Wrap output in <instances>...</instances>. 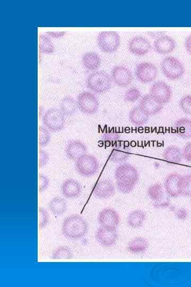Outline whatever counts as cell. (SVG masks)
Listing matches in <instances>:
<instances>
[{"label":"cell","mask_w":191,"mask_h":287,"mask_svg":"<svg viewBox=\"0 0 191 287\" xmlns=\"http://www.w3.org/2000/svg\"><path fill=\"white\" fill-rule=\"evenodd\" d=\"M40 51L45 54H51L55 51V46L49 37L45 35H40L39 42Z\"/></svg>","instance_id":"33"},{"label":"cell","mask_w":191,"mask_h":287,"mask_svg":"<svg viewBox=\"0 0 191 287\" xmlns=\"http://www.w3.org/2000/svg\"><path fill=\"white\" fill-rule=\"evenodd\" d=\"M120 138V135L114 131L105 132L102 136V141L106 147L116 145Z\"/></svg>","instance_id":"34"},{"label":"cell","mask_w":191,"mask_h":287,"mask_svg":"<svg viewBox=\"0 0 191 287\" xmlns=\"http://www.w3.org/2000/svg\"></svg>","instance_id":"46"},{"label":"cell","mask_w":191,"mask_h":287,"mask_svg":"<svg viewBox=\"0 0 191 287\" xmlns=\"http://www.w3.org/2000/svg\"><path fill=\"white\" fill-rule=\"evenodd\" d=\"M176 42L168 35L159 36L154 42V48L159 54H167L172 53L176 48Z\"/></svg>","instance_id":"18"},{"label":"cell","mask_w":191,"mask_h":287,"mask_svg":"<svg viewBox=\"0 0 191 287\" xmlns=\"http://www.w3.org/2000/svg\"><path fill=\"white\" fill-rule=\"evenodd\" d=\"M77 103L70 96H64L60 103V110L64 115L70 116L74 113L77 107Z\"/></svg>","instance_id":"29"},{"label":"cell","mask_w":191,"mask_h":287,"mask_svg":"<svg viewBox=\"0 0 191 287\" xmlns=\"http://www.w3.org/2000/svg\"><path fill=\"white\" fill-rule=\"evenodd\" d=\"M50 159L49 153L44 150L40 149L39 151V168H42L47 166Z\"/></svg>","instance_id":"40"},{"label":"cell","mask_w":191,"mask_h":287,"mask_svg":"<svg viewBox=\"0 0 191 287\" xmlns=\"http://www.w3.org/2000/svg\"><path fill=\"white\" fill-rule=\"evenodd\" d=\"M162 71L167 78L172 81L178 80L184 75L185 69L181 62L173 57H167L161 64Z\"/></svg>","instance_id":"6"},{"label":"cell","mask_w":191,"mask_h":287,"mask_svg":"<svg viewBox=\"0 0 191 287\" xmlns=\"http://www.w3.org/2000/svg\"><path fill=\"white\" fill-rule=\"evenodd\" d=\"M86 85L89 89L97 94H103L111 89L112 80L108 74L96 72L88 77Z\"/></svg>","instance_id":"3"},{"label":"cell","mask_w":191,"mask_h":287,"mask_svg":"<svg viewBox=\"0 0 191 287\" xmlns=\"http://www.w3.org/2000/svg\"><path fill=\"white\" fill-rule=\"evenodd\" d=\"M51 139L50 130L45 127H39V145L41 147L47 146Z\"/></svg>","instance_id":"35"},{"label":"cell","mask_w":191,"mask_h":287,"mask_svg":"<svg viewBox=\"0 0 191 287\" xmlns=\"http://www.w3.org/2000/svg\"><path fill=\"white\" fill-rule=\"evenodd\" d=\"M141 93L138 89L132 88L127 91L124 99L126 102L134 103L141 97Z\"/></svg>","instance_id":"36"},{"label":"cell","mask_w":191,"mask_h":287,"mask_svg":"<svg viewBox=\"0 0 191 287\" xmlns=\"http://www.w3.org/2000/svg\"><path fill=\"white\" fill-rule=\"evenodd\" d=\"M97 219L101 227L107 228H117L121 222L119 213L111 207L103 208L99 213Z\"/></svg>","instance_id":"9"},{"label":"cell","mask_w":191,"mask_h":287,"mask_svg":"<svg viewBox=\"0 0 191 287\" xmlns=\"http://www.w3.org/2000/svg\"><path fill=\"white\" fill-rule=\"evenodd\" d=\"M49 207L53 214L60 216L66 212L67 204L65 200L63 198L56 197L50 201Z\"/></svg>","instance_id":"28"},{"label":"cell","mask_w":191,"mask_h":287,"mask_svg":"<svg viewBox=\"0 0 191 287\" xmlns=\"http://www.w3.org/2000/svg\"><path fill=\"white\" fill-rule=\"evenodd\" d=\"M61 191L63 195L68 199L78 198L82 192V186L80 184L72 179L68 178L61 185Z\"/></svg>","instance_id":"17"},{"label":"cell","mask_w":191,"mask_h":287,"mask_svg":"<svg viewBox=\"0 0 191 287\" xmlns=\"http://www.w3.org/2000/svg\"><path fill=\"white\" fill-rule=\"evenodd\" d=\"M151 45L146 38L140 36H135L129 41L128 50L134 55L143 56L150 50Z\"/></svg>","instance_id":"15"},{"label":"cell","mask_w":191,"mask_h":287,"mask_svg":"<svg viewBox=\"0 0 191 287\" xmlns=\"http://www.w3.org/2000/svg\"><path fill=\"white\" fill-rule=\"evenodd\" d=\"M180 195L191 196V175L181 176L179 182Z\"/></svg>","instance_id":"32"},{"label":"cell","mask_w":191,"mask_h":287,"mask_svg":"<svg viewBox=\"0 0 191 287\" xmlns=\"http://www.w3.org/2000/svg\"><path fill=\"white\" fill-rule=\"evenodd\" d=\"M174 128L177 135L182 138H191V120L181 118L175 122Z\"/></svg>","instance_id":"24"},{"label":"cell","mask_w":191,"mask_h":287,"mask_svg":"<svg viewBox=\"0 0 191 287\" xmlns=\"http://www.w3.org/2000/svg\"><path fill=\"white\" fill-rule=\"evenodd\" d=\"M180 175L173 173L168 175L165 181V188L168 195L172 197L180 196L179 182L181 178Z\"/></svg>","instance_id":"20"},{"label":"cell","mask_w":191,"mask_h":287,"mask_svg":"<svg viewBox=\"0 0 191 287\" xmlns=\"http://www.w3.org/2000/svg\"><path fill=\"white\" fill-rule=\"evenodd\" d=\"M142 110L149 115H154L162 111V104L159 103L150 95L145 96L140 100V105Z\"/></svg>","instance_id":"19"},{"label":"cell","mask_w":191,"mask_h":287,"mask_svg":"<svg viewBox=\"0 0 191 287\" xmlns=\"http://www.w3.org/2000/svg\"><path fill=\"white\" fill-rule=\"evenodd\" d=\"M146 214L141 209H135L128 214L127 216V224L129 227L133 229L140 228L146 221Z\"/></svg>","instance_id":"23"},{"label":"cell","mask_w":191,"mask_h":287,"mask_svg":"<svg viewBox=\"0 0 191 287\" xmlns=\"http://www.w3.org/2000/svg\"><path fill=\"white\" fill-rule=\"evenodd\" d=\"M130 155V150L123 142L117 143L114 146L110 160L114 163L126 162Z\"/></svg>","instance_id":"21"},{"label":"cell","mask_w":191,"mask_h":287,"mask_svg":"<svg viewBox=\"0 0 191 287\" xmlns=\"http://www.w3.org/2000/svg\"><path fill=\"white\" fill-rule=\"evenodd\" d=\"M76 103L79 110L88 115L95 114L99 106L98 98L93 93L89 92L81 93L76 99Z\"/></svg>","instance_id":"8"},{"label":"cell","mask_w":191,"mask_h":287,"mask_svg":"<svg viewBox=\"0 0 191 287\" xmlns=\"http://www.w3.org/2000/svg\"><path fill=\"white\" fill-rule=\"evenodd\" d=\"M82 63L84 67L89 71H93L100 66L101 59L97 53L93 52H87L83 56Z\"/></svg>","instance_id":"25"},{"label":"cell","mask_w":191,"mask_h":287,"mask_svg":"<svg viewBox=\"0 0 191 287\" xmlns=\"http://www.w3.org/2000/svg\"><path fill=\"white\" fill-rule=\"evenodd\" d=\"M74 255L71 248L66 246H60L53 251L51 255L53 260H70L73 259Z\"/></svg>","instance_id":"30"},{"label":"cell","mask_w":191,"mask_h":287,"mask_svg":"<svg viewBox=\"0 0 191 287\" xmlns=\"http://www.w3.org/2000/svg\"><path fill=\"white\" fill-rule=\"evenodd\" d=\"M112 78L114 82L121 88L127 87L131 84L133 80L130 71L123 66H117L113 68Z\"/></svg>","instance_id":"13"},{"label":"cell","mask_w":191,"mask_h":287,"mask_svg":"<svg viewBox=\"0 0 191 287\" xmlns=\"http://www.w3.org/2000/svg\"><path fill=\"white\" fill-rule=\"evenodd\" d=\"M180 105L183 112L191 115V96L187 95L183 96L180 100Z\"/></svg>","instance_id":"38"},{"label":"cell","mask_w":191,"mask_h":287,"mask_svg":"<svg viewBox=\"0 0 191 287\" xmlns=\"http://www.w3.org/2000/svg\"><path fill=\"white\" fill-rule=\"evenodd\" d=\"M97 42L99 48L103 52L111 53L116 52L120 47L121 38L116 32L105 31L98 34Z\"/></svg>","instance_id":"5"},{"label":"cell","mask_w":191,"mask_h":287,"mask_svg":"<svg viewBox=\"0 0 191 287\" xmlns=\"http://www.w3.org/2000/svg\"><path fill=\"white\" fill-rule=\"evenodd\" d=\"M183 158L188 162H191V142L186 144L182 152Z\"/></svg>","instance_id":"41"},{"label":"cell","mask_w":191,"mask_h":287,"mask_svg":"<svg viewBox=\"0 0 191 287\" xmlns=\"http://www.w3.org/2000/svg\"><path fill=\"white\" fill-rule=\"evenodd\" d=\"M117 188L125 194L130 193L139 181L138 171L132 165L122 164L115 172Z\"/></svg>","instance_id":"1"},{"label":"cell","mask_w":191,"mask_h":287,"mask_svg":"<svg viewBox=\"0 0 191 287\" xmlns=\"http://www.w3.org/2000/svg\"><path fill=\"white\" fill-rule=\"evenodd\" d=\"M175 214L177 218L181 220H184L188 216V211L185 208H179L175 211Z\"/></svg>","instance_id":"43"},{"label":"cell","mask_w":191,"mask_h":287,"mask_svg":"<svg viewBox=\"0 0 191 287\" xmlns=\"http://www.w3.org/2000/svg\"><path fill=\"white\" fill-rule=\"evenodd\" d=\"M75 168L80 175L90 177L98 172L99 164L93 155L86 154L75 162Z\"/></svg>","instance_id":"7"},{"label":"cell","mask_w":191,"mask_h":287,"mask_svg":"<svg viewBox=\"0 0 191 287\" xmlns=\"http://www.w3.org/2000/svg\"><path fill=\"white\" fill-rule=\"evenodd\" d=\"M164 159L171 164H179L183 158L182 152L178 147L170 146L164 150Z\"/></svg>","instance_id":"27"},{"label":"cell","mask_w":191,"mask_h":287,"mask_svg":"<svg viewBox=\"0 0 191 287\" xmlns=\"http://www.w3.org/2000/svg\"><path fill=\"white\" fill-rule=\"evenodd\" d=\"M93 192L97 198L106 199L115 195L116 188L112 181L109 179H105L97 183Z\"/></svg>","instance_id":"16"},{"label":"cell","mask_w":191,"mask_h":287,"mask_svg":"<svg viewBox=\"0 0 191 287\" xmlns=\"http://www.w3.org/2000/svg\"><path fill=\"white\" fill-rule=\"evenodd\" d=\"M88 149L86 144L80 140H71L65 147L67 158L76 162L87 153Z\"/></svg>","instance_id":"14"},{"label":"cell","mask_w":191,"mask_h":287,"mask_svg":"<svg viewBox=\"0 0 191 287\" xmlns=\"http://www.w3.org/2000/svg\"><path fill=\"white\" fill-rule=\"evenodd\" d=\"M42 120L45 127L54 133L62 130L65 126V115L58 108H49L44 113Z\"/></svg>","instance_id":"4"},{"label":"cell","mask_w":191,"mask_h":287,"mask_svg":"<svg viewBox=\"0 0 191 287\" xmlns=\"http://www.w3.org/2000/svg\"><path fill=\"white\" fill-rule=\"evenodd\" d=\"M117 228L99 227L95 233L97 241L102 246L110 247L116 244L118 239Z\"/></svg>","instance_id":"10"},{"label":"cell","mask_w":191,"mask_h":287,"mask_svg":"<svg viewBox=\"0 0 191 287\" xmlns=\"http://www.w3.org/2000/svg\"><path fill=\"white\" fill-rule=\"evenodd\" d=\"M38 226L40 229H43L47 227L50 219L48 212L42 207H40L38 210Z\"/></svg>","instance_id":"37"},{"label":"cell","mask_w":191,"mask_h":287,"mask_svg":"<svg viewBox=\"0 0 191 287\" xmlns=\"http://www.w3.org/2000/svg\"><path fill=\"white\" fill-rule=\"evenodd\" d=\"M149 247V243L147 239L142 237H136L129 242L127 250L132 254H143L148 250Z\"/></svg>","instance_id":"22"},{"label":"cell","mask_w":191,"mask_h":287,"mask_svg":"<svg viewBox=\"0 0 191 287\" xmlns=\"http://www.w3.org/2000/svg\"><path fill=\"white\" fill-rule=\"evenodd\" d=\"M135 74L140 82L147 84L155 80L158 76V70L152 64L142 63L137 66Z\"/></svg>","instance_id":"12"},{"label":"cell","mask_w":191,"mask_h":287,"mask_svg":"<svg viewBox=\"0 0 191 287\" xmlns=\"http://www.w3.org/2000/svg\"><path fill=\"white\" fill-rule=\"evenodd\" d=\"M154 206L157 208H165L170 206V200L169 198L164 197L161 200L155 202Z\"/></svg>","instance_id":"42"},{"label":"cell","mask_w":191,"mask_h":287,"mask_svg":"<svg viewBox=\"0 0 191 287\" xmlns=\"http://www.w3.org/2000/svg\"><path fill=\"white\" fill-rule=\"evenodd\" d=\"M150 95L162 104L169 103L172 97V91L169 86L163 82H157L150 88Z\"/></svg>","instance_id":"11"},{"label":"cell","mask_w":191,"mask_h":287,"mask_svg":"<svg viewBox=\"0 0 191 287\" xmlns=\"http://www.w3.org/2000/svg\"><path fill=\"white\" fill-rule=\"evenodd\" d=\"M50 180L47 176L40 174L39 175V191L43 192L47 190L49 187Z\"/></svg>","instance_id":"39"},{"label":"cell","mask_w":191,"mask_h":287,"mask_svg":"<svg viewBox=\"0 0 191 287\" xmlns=\"http://www.w3.org/2000/svg\"><path fill=\"white\" fill-rule=\"evenodd\" d=\"M149 115L140 106L134 107L129 113V119L135 125L141 126L146 123Z\"/></svg>","instance_id":"26"},{"label":"cell","mask_w":191,"mask_h":287,"mask_svg":"<svg viewBox=\"0 0 191 287\" xmlns=\"http://www.w3.org/2000/svg\"><path fill=\"white\" fill-rule=\"evenodd\" d=\"M64 32L62 33H54V32H48V34L50 35L53 37H59L64 35Z\"/></svg>","instance_id":"45"},{"label":"cell","mask_w":191,"mask_h":287,"mask_svg":"<svg viewBox=\"0 0 191 287\" xmlns=\"http://www.w3.org/2000/svg\"><path fill=\"white\" fill-rule=\"evenodd\" d=\"M147 195L155 202L163 199L165 197V192L162 185L157 183L151 185L147 190Z\"/></svg>","instance_id":"31"},{"label":"cell","mask_w":191,"mask_h":287,"mask_svg":"<svg viewBox=\"0 0 191 287\" xmlns=\"http://www.w3.org/2000/svg\"><path fill=\"white\" fill-rule=\"evenodd\" d=\"M185 47L187 51L191 55V34L187 37L186 40Z\"/></svg>","instance_id":"44"},{"label":"cell","mask_w":191,"mask_h":287,"mask_svg":"<svg viewBox=\"0 0 191 287\" xmlns=\"http://www.w3.org/2000/svg\"><path fill=\"white\" fill-rule=\"evenodd\" d=\"M88 228L86 220L78 214H72L66 217L62 225L63 235L72 240H78L85 237Z\"/></svg>","instance_id":"2"}]
</instances>
